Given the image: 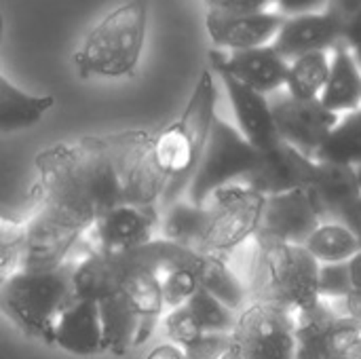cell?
<instances>
[{"instance_id":"obj_1","label":"cell","mask_w":361,"mask_h":359,"mask_svg":"<svg viewBox=\"0 0 361 359\" xmlns=\"http://www.w3.org/2000/svg\"><path fill=\"white\" fill-rule=\"evenodd\" d=\"M34 214L25 220L21 269L63 264L72 248L110 209L161 205L167 176L152 157V133L129 129L59 142L34 159Z\"/></svg>"},{"instance_id":"obj_2","label":"cell","mask_w":361,"mask_h":359,"mask_svg":"<svg viewBox=\"0 0 361 359\" xmlns=\"http://www.w3.org/2000/svg\"><path fill=\"white\" fill-rule=\"evenodd\" d=\"M218 104L216 74L205 68L188 97L180 118L152 133V157L159 169L167 176V186L161 205H169L188 190V184L201 163L209 140Z\"/></svg>"},{"instance_id":"obj_3","label":"cell","mask_w":361,"mask_h":359,"mask_svg":"<svg viewBox=\"0 0 361 359\" xmlns=\"http://www.w3.org/2000/svg\"><path fill=\"white\" fill-rule=\"evenodd\" d=\"M152 0H123L112 6L80 40L72 55L80 78L135 76L150 19Z\"/></svg>"},{"instance_id":"obj_4","label":"cell","mask_w":361,"mask_h":359,"mask_svg":"<svg viewBox=\"0 0 361 359\" xmlns=\"http://www.w3.org/2000/svg\"><path fill=\"white\" fill-rule=\"evenodd\" d=\"M72 271L70 258L47 271L19 269L0 286V311L25 336L53 345L59 315L76 300Z\"/></svg>"},{"instance_id":"obj_5","label":"cell","mask_w":361,"mask_h":359,"mask_svg":"<svg viewBox=\"0 0 361 359\" xmlns=\"http://www.w3.org/2000/svg\"><path fill=\"white\" fill-rule=\"evenodd\" d=\"M260 241V273L252 292V300H269L286 307L294 315L313 311L322 298L317 288L319 262L305 250V245H290L281 241Z\"/></svg>"},{"instance_id":"obj_6","label":"cell","mask_w":361,"mask_h":359,"mask_svg":"<svg viewBox=\"0 0 361 359\" xmlns=\"http://www.w3.org/2000/svg\"><path fill=\"white\" fill-rule=\"evenodd\" d=\"M260 163L256 150L237 127L216 116L201 163L188 184V201L192 205H207L209 197L226 186L245 184Z\"/></svg>"},{"instance_id":"obj_7","label":"cell","mask_w":361,"mask_h":359,"mask_svg":"<svg viewBox=\"0 0 361 359\" xmlns=\"http://www.w3.org/2000/svg\"><path fill=\"white\" fill-rule=\"evenodd\" d=\"M264 205L267 197L243 184L216 190L207 201L209 218L195 252L226 256L260 231Z\"/></svg>"},{"instance_id":"obj_8","label":"cell","mask_w":361,"mask_h":359,"mask_svg":"<svg viewBox=\"0 0 361 359\" xmlns=\"http://www.w3.org/2000/svg\"><path fill=\"white\" fill-rule=\"evenodd\" d=\"M233 341L245 359H296V315L275 303L252 300L239 311Z\"/></svg>"},{"instance_id":"obj_9","label":"cell","mask_w":361,"mask_h":359,"mask_svg":"<svg viewBox=\"0 0 361 359\" xmlns=\"http://www.w3.org/2000/svg\"><path fill=\"white\" fill-rule=\"evenodd\" d=\"M296 359H361V326L322 300L296 315Z\"/></svg>"},{"instance_id":"obj_10","label":"cell","mask_w":361,"mask_h":359,"mask_svg":"<svg viewBox=\"0 0 361 359\" xmlns=\"http://www.w3.org/2000/svg\"><path fill=\"white\" fill-rule=\"evenodd\" d=\"M161 214L157 205H121L104 214L82 237L89 252L125 254L154 239Z\"/></svg>"},{"instance_id":"obj_11","label":"cell","mask_w":361,"mask_h":359,"mask_svg":"<svg viewBox=\"0 0 361 359\" xmlns=\"http://www.w3.org/2000/svg\"><path fill=\"white\" fill-rule=\"evenodd\" d=\"M271 110L279 138L311 161L341 121V114L324 108L319 99L305 102L294 99L288 93L271 99Z\"/></svg>"},{"instance_id":"obj_12","label":"cell","mask_w":361,"mask_h":359,"mask_svg":"<svg viewBox=\"0 0 361 359\" xmlns=\"http://www.w3.org/2000/svg\"><path fill=\"white\" fill-rule=\"evenodd\" d=\"M209 70L226 72L250 89L271 95L286 87L290 61L281 57L273 44L243 49V51H209Z\"/></svg>"},{"instance_id":"obj_13","label":"cell","mask_w":361,"mask_h":359,"mask_svg":"<svg viewBox=\"0 0 361 359\" xmlns=\"http://www.w3.org/2000/svg\"><path fill=\"white\" fill-rule=\"evenodd\" d=\"M286 17L277 11L258 13H205L207 36L218 51H243L271 44L281 30Z\"/></svg>"},{"instance_id":"obj_14","label":"cell","mask_w":361,"mask_h":359,"mask_svg":"<svg viewBox=\"0 0 361 359\" xmlns=\"http://www.w3.org/2000/svg\"><path fill=\"white\" fill-rule=\"evenodd\" d=\"M273 49L288 61L317 51H332L343 44V19L330 8L286 17L281 30L271 42Z\"/></svg>"},{"instance_id":"obj_15","label":"cell","mask_w":361,"mask_h":359,"mask_svg":"<svg viewBox=\"0 0 361 359\" xmlns=\"http://www.w3.org/2000/svg\"><path fill=\"white\" fill-rule=\"evenodd\" d=\"M319 224L322 220L313 209L307 190H290L267 197L258 235L271 241L305 245Z\"/></svg>"},{"instance_id":"obj_16","label":"cell","mask_w":361,"mask_h":359,"mask_svg":"<svg viewBox=\"0 0 361 359\" xmlns=\"http://www.w3.org/2000/svg\"><path fill=\"white\" fill-rule=\"evenodd\" d=\"M315 161L300 154L283 140L260 152V163L243 184L264 197L283 195L290 190H307Z\"/></svg>"},{"instance_id":"obj_17","label":"cell","mask_w":361,"mask_h":359,"mask_svg":"<svg viewBox=\"0 0 361 359\" xmlns=\"http://www.w3.org/2000/svg\"><path fill=\"white\" fill-rule=\"evenodd\" d=\"M214 74L222 80L226 89V95L231 99V106L237 118V129L241 131V135L260 152L279 144L281 138L275 127L271 99L250 89L247 85L239 83L226 72H214Z\"/></svg>"},{"instance_id":"obj_18","label":"cell","mask_w":361,"mask_h":359,"mask_svg":"<svg viewBox=\"0 0 361 359\" xmlns=\"http://www.w3.org/2000/svg\"><path fill=\"white\" fill-rule=\"evenodd\" d=\"M53 345L80 358L104 353V328L97 300L76 298L59 315L53 332Z\"/></svg>"},{"instance_id":"obj_19","label":"cell","mask_w":361,"mask_h":359,"mask_svg":"<svg viewBox=\"0 0 361 359\" xmlns=\"http://www.w3.org/2000/svg\"><path fill=\"white\" fill-rule=\"evenodd\" d=\"M307 195L322 222H336L338 214L361 195L355 167L315 161Z\"/></svg>"},{"instance_id":"obj_20","label":"cell","mask_w":361,"mask_h":359,"mask_svg":"<svg viewBox=\"0 0 361 359\" xmlns=\"http://www.w3.org/2000/svg\"><path fill=\"white\" fill-rule=\"evenodd\" d=\"M319 102L341 116L361 108V68L345 44L330 53V74Z\"/></svg>"},{"instance_id":"obj_21","label":"cell","mask_w":361,"mask_h":359,"mask_svg":"<svg viewBox=\"0 0 361 359\" xmlns=\"http://www.w3.org/2000/svg\"><path fill=\"white\" fill-rule=\"evenodd\" d=\"M53 106V95L30 93L0 72V133H15L38 125Z\"/></svg>"},{"instance_id":"obj_22","label":"cell","mask_w":361,"mask_h":359,"mask_svg":"<svg viewBox=\"0 0 361 359\" xmlns=\"http://www.w3.org/2000/svg\"><path fill=\"white\" fill-rule=\"evenodd\" d=\"M163 216L159 220L161 239L178 243L188 250H197L209 218L207 205H192L190 201H173L163 207Z\"/></svg>"},{"instance_id":"obj_23","label":"cell","mask_w":361,"mask_h":359,"mask_svg":"<svg viewBox=\"0 0 361 359\" xmlns=\"http://www.w3.org/2000/svg\"><path fill=\"white\" fill-rule=\"evenodd\" d=\"M199 288L207 290L212 296H216L220 303H224L233 311H241L250 303V294L243 288V284L237 279V275L226 264L224 256H209L203 254L199 271H197Z\"/></svg>"},{"instance_id":"obj_24","label":"cell","mask_w":361,"mask_h":359,"mask_svg":"<svg viewBox=\"0 0 361 359\" xmlns=\"http://www.w3.org/2000/svg\"><path fill=\"white\" fill-rule=\"evenodd\" d=\"M319 163H336L347 167L361 165V108L355 112L343 114L336 127L330 131L326 142L315 152Z\"/></svg>"},{"instance_id":"obj_25","label":"cell","mask_w":361,"mask_h":359,"mask_svg":"<svg viewBox=\"0 0 361 359\" xmlns=\"http://www.w3.org/2000/svg\"><path fill=\"white\" fill-rule=\"evenodd\" d=\"M330 53L317 51L292 59L288 68V80L283 87L286 93L294 99L305 102L319 99L330 74Z\"/></svg>"},{"instance_id":"obj_26","label":"cell","mask_w":361,"mask_h":359,"mask_svg":"<svg viewBox=\"0 0 361 359\" xmlns=\"http://www.w3.org/2000/svg\"><path fill=\"white\" fill-rule=\"evenodd\" d=\"M305 250L319 264L349 262L360 254L357 239L341 222H322L317 231L305 243Z\"/></svg>"},{"instance_id":"obj_27","label":"cell","mask_w":361,"mask_h":359,"mask_svg":"<svg viewBox=\"0 0 361 359\" xmlns=\"http://www.w3.org/2000/svg\"><path fill=\"white\" fill-rule=\"evenodd\" d=\"M188 311L197 320L199 328L209 334H233L237 326L239 313L228 309L224 303H220L216 296H212L207 290L199 288L192 298L186 303Z\"/></svg>"},{"instance_id":"obj_28","label":"cell","mask_w":361,"mask_h":359,"mask_svg":"<svg viewBox=\"0 0 361 359\" xmlns=\"http://www.w3.org/2000/svg\"><path fill=\"white\" fill-rule=\"evenodd\" d=\"M25 254V222L0 216V286L21 269Z\"/></svg>"},{"instance_id":"obj_29","label":"cell","mask_w":361,"mask_h":359,"mask_svg":"<svg viewBox=\"0 0 361 359\" xmlns=\"http://www.w3.org/2000/svg\"><path fill=\"white\" fill-rule=\"evenodd\" d=\"M351 262V260H349ZM349 262H336V264H319V298L322 300H343L353 292V279H351V264Z\"/></svg>"},{"instance_id":"obj_30","label":"cell","mask_w":361,"mask_h":359,"mask_svg":"<svg viewBox=\"0 0 361 359\" xmlns=\"http://www.w3.org/2000/svg\"><path fill=\"white\" fill-rule=\"evenodd\" d=\"M197 290H199V281L195 271L190 269H178L161 277V294H163L165 309L184 307Z\"/></svg>"},{"instance_id":"obj_31","label":"cell","mask_w":361,"mask_h":359,"mask_svg":"<svg viewBox=\"0 0 361 359\" xmlns=\"http://www.w3.org/2000/svg\"><path fill=\"white\" fill-rule=\"evenodd\" d=\"M163 330L169 339V343L178 345V347H188L190 343H195L201 334H205L197 320L192 317V313L188 311V307H178V309H169V313L161 320Z\"/></svg>"},{"instance_id":"obj_32","label":"cell","mask_w":361,"mask_h":359,"mask_svg":"<svg viewBox=\"0 0 361 359\" xmlns=\"http://www.w3.org/2000/svg\"><path fill=\"white\" fill-rule=\"evenodd\" d=\"M233 347V334H201L195 343L184 347L186 359H220Z\"/></svg>"},{"instance_id":"obj_33","label":"cell","mask_w":361,"mask_h":359,"mask_svg":"<svg viewBox=\"0 0 361 359\" xmlns=\"http://www.w3.org/2000/svg\"><path fill=\"white\" fill-rule=\"evenodd\" d=\"M351 264V279H353V292L336 303H330L336 311H341L343 315L351 317L353 322H357L361 326V252L349 262Z\"/></svg>"},{"instance_id":"obj_34","label":"cell","mask_w":361,"mask_h":359,"mask_svg":"<svg viewBox=\"0 0 361 359\" xmlns=\"http://www.w3.org/2000/svg\"><path fill=\"white\" fill-rule=\"evenodd\" d=\"M207 11L212 13H258V11H273L271 0H203Z\"/></svg>"},{"instance_id":"obj_35","label":"cell","mask_w":361,"mask_h":359,"mask_svg":"<svg viewBox=\"0 0 361 359\" xmlns=\"http://www.w3.org/2000/svg\"><path fill=\"white\" fill-rule=\"evenodd\" d=\"M328 2L330 0H271V8L283 17H296V15L326 11Z\"/></svg>"},{"instance_id":"obj_36","label":"cell","mask_w":361,"mask_h":359,"mask_svg":"<svg viewBox=\"0 0 361 359\" xmlns=\"http://www.w3.org/2000/svg\"><path fill=\"white\" fill-rule=\"evenodd\" d=\"M343 44L351 51L361 68V8L353 13L343 25Z\"/></svg>"},{"instance_id":"obj_37","label":"cell","mask_w":361,"mask_h":359,"mask_svg":"<svg viewBox=\"0 0 361 359\" xmlns=\"http://www.w3.org/2000/svg\"><path fill=\"white\" fill-rule=\"evenodd\" d=\"M336 222L345 224V226L351 231V235L357 239V245H360L361 252V195L355 201H351V203L338 214Z\"/></svg>"},{"instance_id":"obj_38","label":"cell","mask_w":361,"mask_h":359,"mask_svg":"<svg viewBox=\"0 0 361 359\" xmlns=\"http://www.w3.org/2000/svg\"><path fill=\"white\" fill-rule=\"evenodd\" d=\"M328 8L332 13H336L343 19V25H345V21L361 8V0H330L328 2Z\"/></svg>"},{"instance_id":"obj_39","label":"cell","mask_w":361,"mask_h":359,"mask_svg":"<svg viewBox=\"0 0 361 359\" xmlns=\"http://www.w3.org/2000/svg\"><path fill=\"white\" fill-rule=\"evenodd\" d=\"M146 359H186V355H184L182 347H178L173 343H163V345L154 347Z\"/></svg>"},{"instance_id":"obj_40","label":"cell","mask_w":361,"mask_h":359,"mask_svg":"<svg viewBox=\"0 0 361 359\" xmlns=\"http://www.w3.org/2000/svg\"><path fill=\"white\" fill-rule=\"evenodd\" d=\"M220 359H245V355H243V351L239 349V345L233 341V347H231V349H228V351H226V353H224Z\"/></svg>"},{"instance_id":"obj_41","label":"cell","mask_w":361,"mask_h":359,"mask_svg":"<svg viewBox=\"0 0 361 359\" xmlns=\"http://www.w3.org/2000/svg\"><path fill=\"white\" fill-rule=\"evenodd\" d=\"M2 36H4V17L0 15V42H2Z\"/></svg>"},{"instance_id":"obj_42","label":"cell","mask_w":361,"mask_h":359,"mask_svg":"<svg viewBox=\"0 0 361 359\" xmlns=\"http://www.w3.org/2000/svg\"><path fill=\"white\" fill-rule=\"evenodd\" d=\"M355 171H357V180H360V186H361V165L360 167H355Z\"/></svg>"}]
</instances>
